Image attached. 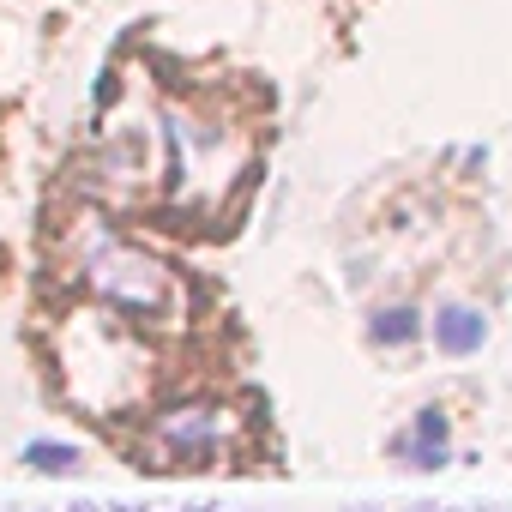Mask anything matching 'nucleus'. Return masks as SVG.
Here are the masks:
<instances>
[{
  "label": "nucleus",
  "instance_id": "obj_6",
  "mask_svg": "<svg viewBox=\"0 0 512 512\" xmlns=\"http://www.w3.org/2000/svg\"><path fill=\"white\" fill-rule=\"evenodd\" d=\"M386 452H392V464H404V470H446L452 452H458L446 404H422V410L386 440Z\"/></svg>",
  "mask_w": 512,
  "mask_h": 512
},
{
  "label": "nucleus",
  "instance_id": "obj_12",
  "mask_svg": "<svg viewBox=\"0 0 512 512\" xmlns=\"http://www.w3.org/2000/svg\"><path fill=\"white\" fill-rule=\"evenodd\" d=\"M350 512H386V506H368V500H362V506H350Z\"/></svg>",
  "mask_w": 512,
  "mask_h": 512
},
{
  "label": "nucleus",
  "instance_id": "obj_5",
  "mask_svg": "<svg viewBox=\"0 0 512 512\" xmlns=\"http://www.w3.org/2000/svg\"><path fill=\"white\" fill-rule=\"evenodd\" d=\"M488 338H494V320H488L482 302L446 296V302L428 308V344H434V356H446V362H470V356L488 350Z\"/></svg>",
  "mask_w": 512,
  "mask_h": 512
},
{
  "label": "nucleus",
  "instance_id": "obj_7",
  "mask_svg": "<svg viewBox=\"0 0 512 512\" xmlns=\"http://www.w3.org/2000/svg\"><path fill=\"white\" fill-rule=\"evenodd\" d=\"M368 344L380 350V356H404V350H416L422 338H428V308H416L410 296H392V302H374L368 308Z\"/></svg>",
  "mask_w": 512,
  "mask_h": 512
},
{
  "label": "nucleus",
  "instance_id": "obj_1",
  "mask_svg": "<svg viewBox=\"0 0 512 512\" xmlns=\"http://www.w3.org/2000/svg\"><path fill=\"white\" fill-rule=\"evenodd\" d=\"M55 260H61L67 284H73L85 302H97V308L133 320V326L151 332V338H175V332L193 326V284L163 260L157 247L133 241L121 223H109V217L91 211V205H85L73 223H61Z\"/></svg>",
  "mask_w": 512,
  "mask_h": 512
},
{
  "label": "nucleus",
  "instance_id": "obj_2",
  "mask_svg": "<svg viewBox=\"0 0 512 512\" xmlns=\"http://www.w3.org/2000/svg\"><path fill=\"white\" fill-rule=\"evenodd\" d=\"M49 368L61 380V398L91 422H133L151 410V392H157L151 332H139L133 320H121L85 296L55 320Z\"/></svg>",
  "mask_w": 512,
  "mask_h": 512
},
{
  "label": "nucleus",
  "instance_id": "obj_13",
  "mask_svg": "<svg viewBox=\"0 0 512 512\" xmlns=\"http://www.w3.org/2000/svg\"><path fill=\"white\" fill-rule=\"evenodd\" d=\"M440 512H482V506H440Z\"/></svg>",
  "mask_w": 512,
  "mask_h": 512
},
{
  "label": "nucleus",
  "instance_id": "obj_9",
  "mask_svg": "<svg viewBox=\"0 0 512 512\" xmlns=\"http://www.w3.org/2000/svg\"><path fill=\"white\" fill-rule=\"evenodd\" d=\"M61 512H109V506H97V500H73V506H61Z\"/></svg>",
  "mask_w": 512,
  "mask_h": 512
},
{
  "label": "nucleus",
  "instance_id": "obj_4",
  "mask_svg": "<svg viewBox=\"0 0 512 512\" xmlns=\"http://www.w3.org/2000/svg\"><path fill=\"white\" fill-rule=\"evenodd\" d=\"M247 452V416L241 404L217 392H181L139 416V470L151 476H187V470H223Z\"/></svg>",
  "mask_w": 512,
  "mask_h": 512
},
{
  "label": "nucleus",
  "instance_id": "obj_11",
  "mask_svg": "<svg viewBox=\"0 0 512 512\" xmlns=\"http://www.w3.org/2000/svg\"><path fill=\"white\" fill-rule=\"evenodd\" d=\"M404 512H440V506H428V500H416V506H404Z\"/></svg>",
  "mask_w": 512,
  "mask_h": 512
},
{
  "label": "nucleus",
  "instance_id": "obj_8",
  "mask_svg": "<svg viewBox=\"0 0 512 512\" xmlns=\"http://www.w3.org/2000/svg\"><path fill=\"white\" fill-rule=\"evenodd\" d=\"M19 464L37 470V476H79V470H85V452H79L73 440H25Z\"/></svg>",
  "mask_w": 512,
  "mask_h": 512
},
{
  "label": "nucleus",
  "instance_id": "obj_10",
  "mask_svg": "<svg viewBox=\"0 0 512 512\" xmlns=\"http://www.w3.org/2000/svg\"><path fill=\"white\" fill-rule=\"evenodd\" d=\"M109 512H151V506H139V500H115Z\"/></svg>",
  "mask_w": 512,
  "mask_h": 512
},
{
  "label": "nucleus",
  "instance_id": "obj_3",
  "mask_svg": "<svg viewBox=\"0 0 512 512\" xmlns=\"http://www.w3.org/2000/svg\"><path fill=\"white\" fill-rule=\"evenodd\" d=\"M247 127L211 103H169L163 109V211L169 217H223L241 193Z\"/></svg>",
  "mask_w": 512,
  "mask_h": 512
}]
</instances>
